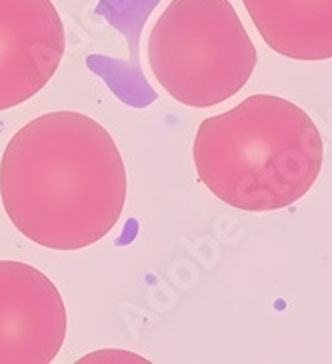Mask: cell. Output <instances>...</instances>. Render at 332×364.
<instances>
[{
	"label": "cell",
	"instance_id": "obj_6",
	"mask_svg": "<svg viewBox=\"0 0 332 364\" xmlns=\"http://www.w3.org/2000/svg\"><path fill=\"white\" fill-rule=\"evenodd\" d=\"M274 53L290 60L332 58V0H242Z\"/></svg>",
	"mask_w": 332,
	"mask_h": 364
},
{
	"label": "cell",
	"instance_id": "obj_2",
	"mask_svg": "<svg viewBox=\"0 0 332 364\" xmlns=\"http://www.w3.org/2000/svg\"><path fill=\"white\" fill-rule=\"evenodd\" d=\"M193 159L198 181L216 198L238 210L270 213L311 191L322 171L324 142L299 105L255 95L204 118Z\"/></svg>",
	"mask_w": 332,
	"mask_h": 364
},
{
	"label": "cell",
	"instance_id": "obj_1",
	"mask_svg": "<svg viewBox=\"0 0 332 364\" xmlns=\"http://www.w3.org/2000/svg\"><path fill=\"white\" fill-rule=\"evenodd\" d=\"M0 198L11 223L53 250L92 247L117 226L127 168L102 124L80 112H48L24 124L0 162Z\"/></svg>",
	"mask_w": 332,
	"mask_h": 364
},
{
	"label": "cell",
	"instance_id": "obj_4",
	"mask_svg": "<svg viewBox=\"0 0 332 364\" xmlns=\"http://www.w3.org/2000/svg\"><path fill=\"white\" fill-rule=\"evenodd\" d=\"M68 316L60 290L38 268L0 260V364H48L60 353Z\"/></svg>",
	"mask_w": 332,
	"mask_h": 364
},
{
	"label": "cell",
	"instance_id": "obj_3",
	"mask_svg": "<svg viewBox=\"0 0 332 364\" xmlns=\"http://www.w3.org/2000/svg\"><path fill=\"white\" fill-rule=\"evenodd\" d=\"M159 85L186 107L232 98L257 66V48L230 0H172L149 36Z\"/></svg>",
	"mask_w": 332,
	"mask_h": 364
},
{
	"label": "cell",
	"instance_id": "obj_5",
	"mask_svg": "<svg viewBox=\"0 0 332 364\" xmlns=\"http://www.w3.org/2000/svg\"><path fill=\"white\" fill-rule=\"evenodd\" d=\"M65 50V24L50 0H0V112L38 95Z\"/></svg>",
	"mask_w": 332,
	"mask_h": 364
}]
</instances>
